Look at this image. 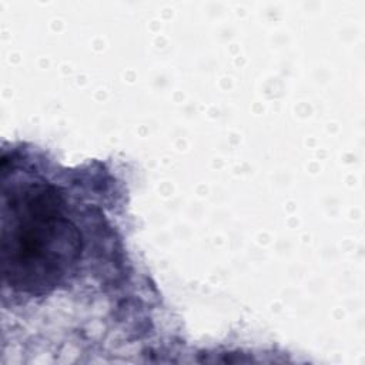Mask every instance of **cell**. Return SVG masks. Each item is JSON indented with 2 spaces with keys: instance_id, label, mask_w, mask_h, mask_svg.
<instances>
[{
  "instance_id": "1",
  "label": "cell",
  "mask_w": 365,
  "mask_h": 365,
  "mask_svg": "<svg viewBox=\"0 0 365 365\" xmlns=\"http://www.w3.org/2000/svg\"><path fill=\"white\" fill-rule=\"evenodd\" d=\"M127 188L111 163L66 167L26 143L1 154V297L11 328L133 344L163 314L128 247ZM21 328V329H23Z\"/></svg>"
}]
</instances>
